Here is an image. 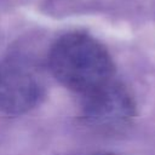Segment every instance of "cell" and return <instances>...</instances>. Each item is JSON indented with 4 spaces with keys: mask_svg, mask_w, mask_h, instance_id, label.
Returning a JSON list of instances; mask_svg holds the SVG:
<instances>
[{
    "mask_svg": "<svg viewBox=\"0 0 155 155\" xmlns=\"http://www.w3.org/2000/svg\"><path fill=\"white\" fill-rule=\"evenodd\" d=\"M46 67L61 85L81 97L115 79L107 47L82 31L59 36L47 52Z\"/></svg>",
    "mask_w": 155,
    "mask_h": 155,
    "instance_id": "1",
    "label": "cell"
},
{
    "mask_svg": "<svg viewBox=\"0 0 155 155\" xmlns=\"http://www.w3.org/2000/svg\"><path fill=\"white\" fill-rule=\"evenodd\" d=\"M134 117V98L130 90L115 79L82 96L81 120L97 133H122L132 125Z\"/></svg>",
    "mask_w": 155,
    "mask_h": 155,
    "instance_id": "3",
    "label": "cell"
},
{
    "mask_svg": "<svg viewBox=\"0 0 155 155\" xmlns=\"http://www.w3.org/2000/svg\"><path fill=\"white\" fill-rule=\"evenodd\" d=\"M92 155H116V154H113V153H96V154H92Z\"/></svg>",
    "mask_w": 155,
    "mask_h": 155,
    "instance_id": "4",
    "label": "cell"
},
{
    "mask_svg": "<svg viewBox=\"0 0 155 155\" xmlns=\"http://www.w3.org/2000/svg\"><path fill=\"white\" fill-rule=\"evenodd\" d=\"M41 58L18 46L0 61V113L18 116L35 109L45 97L46 80Z\"/></svg>",
    "mask_w": 155,
    "mask_h": 155,
    "instance_id": "2",
    "label": "cell"
}]
</instances>
